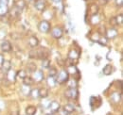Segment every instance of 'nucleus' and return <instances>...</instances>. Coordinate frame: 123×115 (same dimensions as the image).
I'll return each mask as SVG.
<instances>
[{"instance_id":"obj_1","label":"nucleus","mask_w":123,"mask_h":115,"mask_svg":"<svg viewBox=\"0 0 123 115\" xmlns=\"http://www.w3.org/2000/svg\"><path fill=\"white\" fill-rule=\"evenodd\" d=\"M68 80H69V73L67 72V70H65V69L62 70L61 72L59 73L57 78H56L57 83L58 84H61V85L66 83Z\"/></svg>"},{"instance_id":"obj_2","label":"nucleus","mask_w":123,"mask_h":115,"mask_svg":"<svg viewBox=\"0 0 123 115\" xmlns=\"http://www.w3.org/2000/svg\"><path fill=\"white\" fill-rule=\"evenodd\" d=\"M50 28H51L50 23L48 21H46V20L41 21L39 23V25H38V29L42 33H48L50 31Z\"/></svg>"},{"instance_id":"obj_3","label":"nucleus","mask_w":123,"mask_h":115,"mask_svg":"<svg viewBox=\"0 0 123 115\" xmlns=\"http://www.w3.org/2000/svg\"><path fill=\"white\" fill-rule=\"evenodd\" d=\"M64 95H65V97H67L69 99H77L79 92H78L77 88H69L68 90H66L64 92Z\"/></svg>"},{"instance_id":"obj_4","label":"nucleus","mask_w":123,"mask_h":115,"mask_svg":"<svg viewBox=\"0 0 123 115\" xmlns=\"http://www.w3.org/2000/svg\"><path fill=\"white\" fill-rule=\"evenodd\" d=\"M48 109L49 110L52 112V113H55V112H58L61 110V104L58 102V101H51L48 105Z\"/></svg>"},{"instance_id":"obj_5","label":"nucleus","mask_w":123,"mask_h":115,"mask_svg":"<svg viewBox=\"0 0 123 115\" xmlns=\"http://www.w3.org/2000/svg\"><path fill=\"white\" fill-rule=\"evenodd\" d=\"M45 78V75H44V72L42 70H36L35 72L33 73V76H32V79L36 82H41L43 81V79Z\"/></svg>"},{"instance_id":"obj_6","label":"nucleus","mask_w":123,"mask_h":115,"mask_svg":"<svg viewBox=\"0 0 123 115\" xmlns=\"http://www.w3.org/2000/svg\"><path fill=\"white\" fill-rule=\"evenodd\" d=\"M118 35V31L115 28H111L106 30V37L109 40H113V39H116Z\"/></svg>"},{"instance_id":"obj_7","label":"nucleus","mask_w":123,"mask_h":115,"mask_svg":"<svg viewBox=\"0 0 123 115\" xmlns=\"http://www.w3.org/2000/svg\"><path fill=\"white\" fill-rule=\"evenodd\" d=\"M48 54H49V51H48V49H46V47L40 48L39 50H37V58H41V59L47 58Z\"/></svg>"},{"instance_id":"obj_8","label":"nucleus","mask_w":123,"mask_h":115,"mask_svg":"<svg viewBox=\"0 0 123 115\" xmlns=\"http://www.w3.org/2000/svg\"><path fill=\"white\" fill-rule=\"evenodd\" d=\"M63 34V30L60 27H55L51 31V35L55 38V39H61Z\"/></svg>"},{"instance_id":"obj_9","label":"nucleus","mask_w":123,"mask_h":115,"mask_svg":"<svg viewBox=\"0 0 123 115\" xmlns=\"http://www.w3.org/2000/svg\"><path fill=\"white\" fill-rule=\"evenodd\" d=\"M34 7L39 12H44L46 9V2L45 0H35L34 1Z\"/></svg>"},{"instance_id":"obj_10","label":"nucleus","mask_w":123,"mask_h":115,"mask_svg":"<svg viewBox=\"0 0 123 115\" xmlns=\"http://www.w3.org/2000/svg\"><path fill=\"white\" fill-rule=\"evenodd\" d=\"M0 47H1V50H2L3 52H5V53H8V52L12 51V43H10L9 41H3V42L1 43Z\"/></svg>"},{"instance_id":"obj_11","label":"nucleus","mask_w":123,"mask_h":115,"mask_svg":"<svg viewBox=\"0 0 123 115\" xmlns=\"http://www.w3.org/2000/svg\"><path fill=\"white\" fill-rule=\"evenodd\" d=\"M122 99V95H121V92H114L112 94H111V101L115 104H118Z\"/></svg>"},{"instance_id":"obj_12","label":"nucleus","mask_w":123,"mask_h":115,"mask_svg":"<svg viewBox=\"0 0 123 115\" xmlns=\"http://www.w3.org/2000/svg\"><path fill=\"white\" fill-rule=\"evenodd\" d=\"M1 67L3 69L4 72H9L11 69H12V63L10 60H7V59H4L2 64H1Z\"/></svg>"},{"instance_id":"obj_13","label":"nucleus","mask_w":123,"mask_h":115,"mask_svg":"<svg viewBox=\"0 0 123 115\" xmlns=\"http://www.w3.org/2000/svg\"><path fill=\"white\" fill-rule=\"evenodd\" d=\"M29 44L31 45V47H37L39 45V40L37 39L36 36H31V38L29 39Z\"/></svg>"},{"instance_id":"obj_14","label":"nucleus","mask_w":123,"mask_h":115,"mask_svg":"<svg viewBox=\"0 0 123 115\" xmlns=\"http://www.w3.org/2000/svg\"><path fill=\"white\" fill-rule=\"evenodd\" d=\"M46 83H47L48 87L54 88V87L56 86V84H57L56 77H54V76H48V77L46 78Z\"/></svg>"},{"instance_id":"obj_15","label":"nucleus","mask_w":123,"mask_h":115,"mask_svg":"<svg viewBox=\"0 0 123 115\" xmlns=\"http://www.w3.org/2000/svg\"><path fill=\"white\" fill-rule=\"evenodd\" d=\"M7 77H8V79L10 80V81H12V82H14L16 80V72L14 70H10L9 72H7Z\"/></svg>"},{"instance_id":"obj_16","label":"nucleus","mask_w":123,"mask_h":115,"mask_svg":"<svg viewBox=\"0 0 123 115\" xmlns=\"http://www.w3.org/2000/svg\"><path fill=\"white\" fill-rule=\"evenodd\" d=\"M37 112V108L34 106H29L26 109V115H35Z\"/></svg>"},{"instance_id":"obj_17","label":"nucleus","mask_w":123,"mask_h":115,"mask_svg":"<svg viewBox=\"0 0 123 115\" xmlns=\"http://www.w3.org/2000/svg\"><path fill=\"white\" fill-rule=\"evenodd\" d=\"M89 12L91 15H97L98 12V6L96 5V4H91L90 7H89Z\"/></svg>"},{"instance_id":"obj_18","label":"nucleus","mask_w":123,"mask_h":115,"mask_svg":"<svg viewBox=\"0 0 123 115\" xmlns=\"http://www.w3.org/2000/svg\"><path fill=\"white\" fill-rule=\"evenodd\" d=\"M79 57H80V54H79V52H78L76 49L71 50V51L69 52V54H68V58H69L70 59H72V60H74V59H78Z\"/></svg>"},{"instance_id":"obj_19","label":"nucleus","mask_w":123,"mask_h":115,"mask_svg":"<svg viewBox=\"0 0 123 115\" xmlns=\"http://www.w3.org/2000/svg\"><path fill=\"white\" fill-rule=\"evenodd\" d=\"M102 73L105 75H110L112 73H113V66L111 64H106L102 70Z\"/></svg>"},{"instance_id":"obj_20","label":"nucleus","mask_w":123,"mask_h":115,"mask_svg":"<svg viewBox=\"0 0 123 115\" xmlns=\"http://www.w3.org/2000/svg\"><path fill=\"white\" fill-rule=\"evenodd\" d=\"M63 109L65 110V111H67L68 113H71V112H73V111H75V106L73 105V104H70V103H68V104H66V105H64V107H63Z\"/></svg>"},{"instance_id":"obj_21","label":"nucleus","mask_w":123,"mask_h":115,"mask_svg":"<svg viewBox=\"0 0 123 115\" xmlns=\"http://www.w3.org/2000/svg\"><path fill=\"white\" fill-rule=\"evenodd\" d=\"M48 96V90L46 88L39 89V97L41 98H46Z\"/></svg>"},{"instance_id":"obj_22","label":"nucleus","mask_w":123,"mask_h":115,"mask_svg":"<svg viewBox=\"0 0 123 115\" xmlns=\"http://www.w3.org/2000/svg\"><path fill=\"white\" fill-rule=\"evenodd\" d=\"M33 82H34V80L32 79V77L31 76H26L24 79H23V83H24V85H26V86H31L32 84H33Z\"/></svg>"},{"instance_id":"obj_23","label":"nucleus","mask_w":123,"mask_h":115,"mask_svg":"<svg viewBox=\"0 0 123 115\" xmlns=\"http://www.w3.org/2000/svg\"><path fill=\"white\" fill-rule=\"evenodd\" d=\"M8 12H9L8 6L6 4H0V16L7 14Z\"/></svg>"},{"instance_id":"obj_24","label":"nucleus","mask_w":123,"mask_h":115,"mask_svg":"<svg viewBox=\"0 0 123 115\" xmlns=\"http://www.w3.org/2000/svg\"><path fill=\"white\" fill-rule=\"evenodd\" d=\"M26 6V2L24 0H18L15 3V8L18 9L19 11H22Z\"/></svg>"},{"instance_id":"obj_25","label":"nucleus","mask_w":123,"mask_h":115,"mask_svg":"<svg viewBox=\"0 0 123 115\" xmlns=\"http://www.w3.org/2000/svg\"><path fill=\"white\" fill-rule=\"evenodd\" d=\"M36 70H37V66H36V64H35V63H33V62H30V63L28 64V71H29V72L34 73Z\"/></svg>"},{"instance_id":"obj_26","label":"nucleus","mask_w":123,"mask_h":115,"mask_svg":"<svg viewBox=\"0 0 123 115\" xmlns=\"http://www.w3.org/2000/svg\"><path fill=\"white\" fill-rule=\"evenodd\" d=\"M30 95L33 98H38L39 97V89H33L31 90V92H30Z\"/></svg>"},{"instance_id":"obj_27","label":"nucleus","mask_w":123,"mask_h":115,"mask_svg":"<svg viewBox=\"0 0 123 115\" xmlns=\"http://www.w3.org/2000/svg\"><path fill=\"white\" fill-rule=\"evenodd\" d=\"M26 76H27V72L25 70H19L18 72H16V77H20L24 79Z\"/></svg>"},{"instance_id":"obj_28","label":"nucleus","mask_w":123,"mask_h":115,"mask_svg":"<svg viewBox=\"0 0 123 115\" xmlns=\"http://www.w3.org/2000/svg\"><path fill=\"white\" fill-rule=\"evenodd\" d=\"M116 18V22H117V26H121L123 24V15L122 14H119L117 16L115 17Z\"/></svg>"},{"instance_id":"obj_29","label":"nucleus","mask_w":123,"mask_h":115,"mask_svg":"<svg viewBox=\"0 0 123 115\" xmlns=\"http://www.w3.org/2000/svg\"><path fill=\"white\" fill-rule=\"evenodd\" d=\"M21 91L22 92H24V94L26 95H30V92H31V90H30V87L26 86V85H23L21 88Z\"/></svg>"},{"instance_id":"obj_30","label":"nucleus","mask_w":123,"mask_h":115,"mask_svg":"<svg viewBox=\"0 0 123 115\" xmlns=\"http://www.w3.org/2000/svg\"><path fill=\"white\" fill-rule=\"evenodd\" d=\"M42 66H43L44 68H49V66H50V60H49L48 58L43 59V60H42Z\"/></svg>"},{"instance_id":"obj_31","label":"nucleus","mask_w":123,"mask_h":115,"mask_svg":"<svg viewBox=\"0 0 123 115\" xmlns=\"http://www.w3.org/2000/svg\"><path fill=\"white\" fill-rule=\"evenodd\" d=\"M56 75H57V70H56V68L55 67H50L49 68V76H56Z\"/></svg>"},{"instance_id":"obj_32","label":"nucleus","mask_w":123,"mask_h":115,"mask_svg":"<svg viewBox=\"0 0 123 115\" xmlns=\"http://www.w3.org/2000/svg\"><path fill=\"white\" fill-rule=\"evenodd\" d=\"M68 69L70 70L69 72L71 73V74H73V75H75L76 74H78V73H79V71H78V69L76 68V67H75V66H73V65L69 66V68H68ZM67 72H68V71H67ZM69 72H68V73H69Z\"/></svg>"},{"instance_id":"obj_33","label":"nucleus","mask_w":123,"mask_h":115,"mask_svg":"<svg viewBox=\"0 0 123 115\" xmlns=\"http://www.w3.org/2000/svg\"><path fill=\"white\" fill-rule=\"evenodd\" d=\"M90 39L94 42H98L99 40V34L98 33H95L93 34V36H90Z\"/></svg>"},{"instance_id":"obj_34","label":"nucleus","mask_w":123,"mask_h":115,"mask_svg":"<svg viewBox=\"0 0 123 115\" xmlns=\"http://www.w3.org/2000/svg\"><path fill=\"white\" fill-rule=\"evenodd\" d=\"M30 58H37V50H31L30 52Z\"/></svg>"},{"instance_id":"obj_35","label":"nucleus","mask_w":123,"mask_h":115,"mask_svg":"<svg viewBox=\"0 0 123 115\" xmlns=\"http://www.w3.org/2000/svg\"><path fill=\"white\" fill-rule=\"evenodd\" d=\"M107 42H108V40L106 38H99V40L98 41V43H99L100 44H102V45H106V44H107Z\"/></svg>"},{"instance_id":"obj_36","label":"nucleus","mask_w":123,"mask_h":115,"mask_svg":"<svg viewBox=\"0 0 123 115\" xmlns=\"http://www.w3.org/2000/svg\"><path fill=\"white\" fill-rule=\"evenodd\" d=\"M6 35H7V33H6V30H5V29H1V30H0V40H3V39H5Z\"/></svg>"},{"instance_id":"obj_37","label":"nucleus","mask_w":123,"mask_h":115,"mask_svg":"<svg viewBox=\"0 0 123 115\" xmlns=\"http://www.w3.org/2000/svg\"><path fill=\"white\" fill-rule=\"evenodd\" d=\"M110 24H111V26H113V27L117 26V22H116V18H115V17H113V18L110 19Z\"/></svg>"},{"instance_id":"obj_38","label":"nucleus","mask_w":123,"mask_h":115,"mask_svg":"<svg viewBox=\"0 0 123 115\" xmlns=\"http://www.w3.org/2000/svg\"><path fill=\"white\" fill-rule=\"evenodd\" d=\"M123 4V0H116V5L118 7H121Z\"/></svg>"},{"instance_id":"obj_39","label":"nucleus","mask_w":123,"mask_h":115,"mask_svg":"<svg viewBox=\"0 0 123 115\" xmlns=\"http://www.w3.org/2000/svg\"><path fill=\"white\" fill-rule=\"evenodd\" d=\"M60 114H61V115H69L70 113H68L67 111H65V110H64V109H62L61 111H60Z\"/></svg>"},{"instance_id":"obj_40","label":"nucleus","mask_w":123,"mask_h":115,"mask_svg":"<svg viewBox=\"0 0 123 115\" xmlns=\"http://www.w3.org/2000/svg\"><path fill=\"white\" fill-rule=\"evenodd\" d=\"M107 2H108V0H99V3H100L101 5H105Z\"/></svg>"},{"instance_id":"obj_41","label":"nucleus","mask_w":123,"mask_h":115,"mask_svg":"<svg viewBox=\"0 0 123 115\" xmlns=\"http://www.w3.org/2000/svg\"><path fill=\"white\" fill-rule=\"evenodd\" d=\"M3 60H4V58H3V56H2V55H0V65L2 64Z\"/></svg>"},{"instance_id":"obj_42","label":"nucleus","mask_w":123,"mask_h":115,"mask_svg":"<svg viewBox=\"0 0 123 115\" xmlns=\"http://www.w3.org/2000/svg\"><path fill=\"white\" fill-rule=\"evenodd\" d=\"M12 115H19V112H18V111H16V112H12Z\"/></svg>"},{"instance_id":"obj_43","label":"nucleus","mask_w":123,"mask_h":115,"mask_svg":"<svg viewBox=\"0 0 123 115\" xmlns=\"http://www.w3.org/2000/svg\"><path fill=\"white\" fill-rule=\"evenodd\" d=\"M53 2H55V3H59V2H61V0H52Z\"/></svg>"},{"instance_id":"obj_44","label":"nucleus","mask_w":123,"mask_h":115,"mask_svg":"<svg viewBox=\"0 0 123 115\" xmlns=\"http://www.w3.org/2000/svg\"><path fill=\"white\" fill-rule=\"evenodd\" d=\"M0 4H2V0H0Z\"/></svg>"}]
</instances>
